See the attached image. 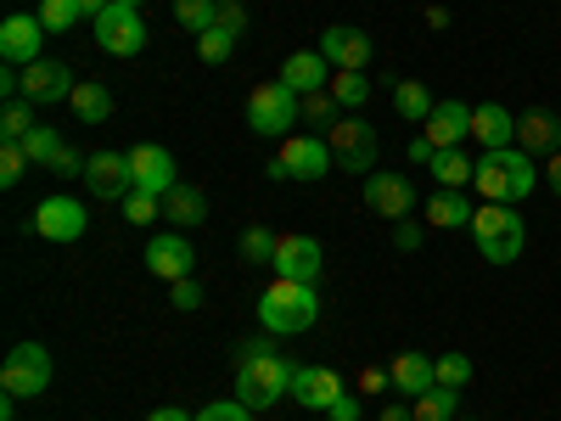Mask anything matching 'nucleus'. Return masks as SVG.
Segmentation results:
<instances>
[{
  "instance_id": "1",
  "label": "nucleus",
  "mask_w": 561,
  "mask_h": 421,
  "mask_svg": "<svg viewBox=\"0 0 561 421\" xmlns=\"http://www.w3.org/2000/svg\"><path fill=\"white\" fill-rule=\"evenodd\" d=\"M293 377H298V365L270 338H248L237 349V399L248 410H270L280 394H293Z\"/></svg>"
},
{
  "instance_id": "2",
  "label": "nucleus",
  "mask_w": 561,
  "mask_h": 421,
  "mask_svg": "<svg viewBox=\"0 0 561 421\" xmlns=\"http://www.w3.org/2000/svg\"><path fill=\"white\" fill-rule=\"evenodd\" d=\"M539 180H545V174L534 169V158H528L523 147H500V152H483V158H478L472 192H478L483 203H511V208H517Z\"/></svg>"
},
{
  "instance_id": "3",
  "label": "nucleus",
  "mask_w": 561,
  "mask_h": 421,
  "mask_svg": "<svg viewBox=\"0 0 561 421\" xmlns=\"http://www.w3.org/2000/svg\"><path fill=\"white\" fill-rule=\"evenodd\" d=\"M259 320H264L270 338H298L320 320V298H314L309 281H280L275 275L264 287V298H259Z\"/></svg>"
},
{
  "instance_id": "4",
  "label": "nucleus",
  "mask_w": 561,
  "mask_h": 421,
  "mask_svg": "<svg viewBox=\"0 0 561 421\" xmlns=\"http://www.w3.org/2000/svg\"><path fill=\"white\" fill-rule=\"evenodd\" d=\"M466 230L478 237V253L489 264H517L523 248H528V225H523V214L511 203H478V214H472Z\"/></svg>"
},
{
  "instance_id": "5",
  "label": "nucleus",
  "mask_w": 561,
  "mask_h": 421,
  "mask_svg": "<svg viewBox=\"0 0 561 421\" xmlns=\"http://www.w3.org/2000/svg\"><path fill=\"white\" fill-rule=\"evenodd\" d=\"M298 107H304L298 90H287L280 79H270V84H259L253 96H248V124H253V135L287 140V135H293V124H304V118H298Z\"/></svg>"
},
{
  "instance_id": "6",
  "label": "nucleus",
  "mask_w": 561,
  "mask_h": 421,
  "mask_svg": "<svg viewBox=\"0 0 561 421\" xmlns=\"http://www.w3.org/2000/svg\"><path fill=\"white\" fill-rule=\"evenodd\" d=\"M45 388H51V349H45V343H18L7 354V365H0V394L34 399Z\"/></svg>"
},
{
  "instance_id": "7",
  "label": "nucleus",
  "mask_w": 561,
  "mask_h": 421,
  "mask_svg": "<svg viewBox=\"0 0 561 421\" xmlns=\"http://www.w3.org/2000/svg\"><path fill=\"white\" fill-rule=\"evenodd\" d=\"M332 147H325V135H287L280 140V152L270 163L275 180H325L332 174Z\"/></svg>"
},
{
  "instance_id": "8",
  "label": "nucleus",
  "mask_w": 561,
  "mask_h": 421,
  "mask_svg": "<svg viewBox=\"0 0 561 421\" xmlns=\"http://www.w3.org/2000/svg\"><path fill=\"white\" fill-rule=\"evenodd\" d=\"M90 23H96V45L107 57H140V52H147V23H140L135 7H118V0H113V7L102 18H90Z\"/></svg>"
},
{
  "instance_id": "9",
  "label": "nucleus",
  "mask_w": 561,
  "mask_h": 421,
  "mask_svg": "<svg viewBox=\"0 0 561 421\" xmlns=\"http://www.w3.org/2000/svg\"><path fill=\"white\" fill-rule=\"evenodd\" d=\"M325 147H332V158H337L348 174H359V169L377 163V129H370L365 118H354V113H343L332 129H325Z\"/></svg>"
},
{
  "instance_id": "10",
  "label": "nucleus",
  "mask_w": 561,
  "mask_h": 421,
  "mask_svg": "<svg viewBox=\"0 0 561 421\" xmlns=\"http://www.w3.org/2000/svg\"><path fill=\"white\" fill-rule=\"evenodd\" d=\"M314 52H320L325 62H332L337 73H365V68H370V52H377V45H370V34H365V29H343V23H332V29L320 34Z\"/></svg>"
},
{
  "instance_id": "11",
  "label": "nucleus",
  "mask_w": 561,
  "mask_h": 421,
  "mask_svg": "<svg viewBox=\"0 0 561 421\" xmlns=\"http://www.w3.org/2000/svg\"><path fill=\"white\" fill-rule=\"evenodd\" d=\"M73 68L68 62H57V57H39V62H28L23 68V102H34V107H51V102H68L73 96Z\"/></svg>"
},
{
  "instance_id": "12",
  "label": "nucleus",
  "mask_w": 561,
  "mask_h": 421,
  "mask_svg": "<svg viewBox=\"0 0 561 421\" xmlns=\"http://www.w3.org/2000/svg\"><path fill=\"white\" fill-rule=\"evenodd\" d=\"M275 275L280 281H309V287H314V281H320V270H325V253H320V242L314 237H304V230H293V237H280L275 242Z\"/></svg>"
},
{
  "instance_id": "13",
  "label": "nucleus",
  "mask_w": 561,
  "mask_h": 421,
  "mask_svg": "<svg viewBox=\"0 0 561 421\" xmlns=\"http://www.w3.org/2000/svg\"><path fill=\"white\" fill-rule=\"evenodd\" d=\"M84 225H90V214L79 208V197H45L34 208V237H45V242H79Z\"/></svg>"
},
{
  "instance_id": "14",
  "label": "nucleus",
  "mask_w": 561,
  "mask_h": 421,
  "mask_svg": "<svg viewBox=\"0 0 561 421\" xmlns=\"http://www.w3.org/2000/svg\"><path fill=\"white\" fill-rule=\"evenodd\" d=\"M51 34L39 23V12L28 18V12H18V18H7L0 23V57H7L12 68H28V62H39V39Z\"/></svg>"
},
{
  "instance_id": "15",
  "label": "nucleus",
  "mask_w": 561,
  "mask_h": 421,
  "mask_svg": "<svg viewBox=\"0 0 561 421\" xmlns=\"http://www.w3.org/2000/svg\"><path fill=\"white\" fill-rule=\"evenodd\" d=\"M365 208H370V214H382V219H393V225L410 219V208H415L410 180H404V174H388V169H382V174H370V180H365Z\"/></svg>"
},
{
  "instance_id": "16",
  "label": "nucleus",
  "mask_w": 561,
  "mask_h": 421,
  "mask_svg": "<svg viewBox=\"0 0 561 421\" xmlns=\"http://www.w3.org/2000/svg\"><path fill=\"white\" fill-rule=\"evenodd\" d=\"M84 185H90V197H129V192H135L129 158H124V152H90Z\"/></svg>"
},
{
  "instance_id": "17",
  "label": "nucleus",
  "mask_w": 561,
  "mask_h": 421,
  "mask_svg": "<svg viewBox=\"0 0 561 421\" xmlns=\"http://www.w3.org/2000/svg\"><path fill=\"white\" fill-rule=\"evenodd\" d=\"M129 174H135V192H152V197H169L174 185H180L169 147H135L129 152Z\"/></svg>"
},
{
  "instance_id": "18",
  "label": "nucleus",
  "mask_w": 561,
  "mask_h": 421,
  "mask_svg": "<svg viewBox=\"0 0 561 421\" xmlns=\"http://www.w3.org/2000/svg\"><path fill=\"white\" fill-rule=\"evenodd\" d=\"M343 394H348V388H343V377H337L332 365H298V377H293V399H298L304 410H332Z\"/></svg>"
},
{
  "instance_id": "19",
  "label": "nucleus",
  "mask_w": 561,
  "mask_h": 421,
  "mask_svg": "<svg viewBox=\"0 0 561 421\" xmlns=\"http://www.w3.org/2000/svg\"><path fill=\"white\" fill-rule=\"evenodd\" d=\"M147 270L158 281H185V275L197 270V253H192V242H185L180 230H169V237H152L147 242Z\"/></svg>"
},
{
  "instance_id": "20",
  "label": "nucleus",
  "mask_w": 561,
  "mask_h": 421,
  "mask_svg": "<svg viewBox=\"0 0 561 421\" xmlns=\"http://www.w3.org/2000/svg\"><path fill=\"white\" fill-rule=\"evenodd\" d=\"M421 135L433 140V152L460 147V140L472 135V107H466V102H438V107L427 113V124H421Z\"/></svg>"
},
{
  "instance_id": "21",
  "label": "nucleus",
  "mask_w": 561,
  "mask_h": 421,
  "mask_svg": "<svg viewBox=\"0 0 561 421\" xmlns=\"http://www.w3.org/2000/svg\"><path fill=\"white\" fill-rule=\"evenodd\" d=\"M388 377H393V394H404V399H421L427 388H438V360H427V354L404 349V354L388 365Z\"/></svg>"
},
{
  "instance_id": "22",
  "label": "nucleus",
  "mask_w": 561,
  "mask_h": 421,
  "mask_svg": "<svg viewBox=\"0 0 561 421\" xmlns=\"http://www.w3.org/2000/svg\"><path fill=\"white\" fill-rule=\"evenodd\" d=\"M472 140H478L483 152L517 147V118H511L500 102H483V107H472Z\"/></svg>"
},
{
  "instance_id": "23",
  "label": "nucleus",
  "mask_w": 561,
  "mask_h": 421,
  "mask_svg": "<svg viewBox=\"0 0 561 421\" xmlns=\"http://www.w3.org/2000/svg\"><path fill=\"white\" fill-rule=\"evenodd\" d=\"M280 84L298 90V96H309V90H325V84H332V62H325L320 52H293L287 62H280Z\"/></svg>"
},
{
  "instance_id": "24",
  "label": "nucleus",
  "mask_w": 561,
  "mask_h": 421,
  "mask_svg": "<svg viewBox=\"0 0 561 421\" xmlns=\"http://www.w3.org/2000/svg\"><path fill=\"white\" fill-rule=\"evenodd\" d=\"M517 147L528 152V158H539V152H561V118L556 113H528V118H517Z\"/></svg>"
},
{
  "instance_id": "25",
  "label": "nucleus",
  "mask_w": 561,
  "mask_h": 421,
  "mask_svg": "<svg viewBox=\"0 0 561 421\" xmlns=\"http://www.w3.org/2000/svg\"><path fill=\"white\" fill-rule=\"evenodd\" d=\"M68 107L79 113V124H107V113H113V90H107L102 79H79V84H73V96H68Z\"/></svg>"
},
{
  "instance_id": "26",
  "label": "nucleus",
  "mask_w": 561,
  "mask_h": 421,
  "mask_svg": "<svg viewBox=\"0 0 561 421\" xmlns=\"http://www.w3.org/2000/svg\"><path fill=\"white\" fill-rule=\"evenodd\" d=\"M472 214H478V203H466V192H433V203H427V225H438V230H460V225H472Z\"/></svg>"
},
{
  "instance_id": "27",
  "label": "nucleus",
  "mask_w": 561,
  "mask_h": 421,
  "mask_svg": "<svg viewBox=\"0 0 561 421\" xmlns=\"http://www.w3.org/2000/svg\"><path fill=\"white\" fill-rule=\"evenodd\" d=\"M163 214H169V225H203L208 219V197L197 192V185H174V192L163 197Z\"/></svg>"
},
{
  "instance_id": "28",
  "label": "nucleus",
  "mask_w": 561,
  "mask_h": 421,
  "mask_svg": "<svg viewBox=\"0 0 561 421\" xmlns=\"http://www.w3.org/2000/svg\"><path fill=\"white\" fill-rule=\"evenodd\" d=\"M393 107H399V118H410V124H427V113H433L438 102H433V90L421 84V79H399V84H393Z\"/></svg>"
},
{
  "instance_id": "29",
  "label": "nucleus",
  "mask_w": 561,
  "mask_h": 421,
  "mask_svg": "<svg viewBox=\"0 0 561 421\" xmlns=\"http://www.w3.org/2000/svg\"><path fill=\"white\" fill-rule=\"evenodd\" d=\"M433 174H438V185H449V192H460V185H472L478 163L466 158L460 147H449V152H438V158H433Z\"/></svg>"
},
{
  "instance_id": "30",
  "label": "nucleus",
  "mask_w": 561,
  "mask_h": 421,
  "mask_svg": "<svg viewBox=\"0 0 561 421\" xmlns=\"http://www.w3.org/2000/svg\"><path fill=\"white\" fill-rule=\"evenodd\" d=\"M325 90L337 96L343 113H359V107L370 102V79H365V73H332V84H325Z\"/></svg>"
},
{
  "instance_id": "31",
  "label": "nucleus",
  "mask_w": 561,
  "mask_h": 421,
  "mask_svg": "<svg viewBox=\"0 0 561 421\" xmlns=\"http://www.w3.org/2000/svg\"><path fill=\"white\" fill-rule=\"evenodd\" d=\"M18 147L28 152V163H34V169H51V158L62 152V135H57V129H45V124H39V129H28V135L18 140Z\"/></svg>"
},
{
  "instance_id": "32",
  "label": "nucleus",
  "mask_w": 561,
  "mask_h": 421,
  "mask_svg": "<svg viewBox=\"0 0 561 421\" xmlns=\"http://www.w3.org/2000/svg\"><path fill=\"white\" fill-rule=\"evenodd\" d=\"M455 388H427L421 399H410V410H415V421H455Z\"/></svg>"
},
{
  "instance_id": "33",
  "label": "nucleus",
  "mask_w": 561,
  "mask_h": 421,
  "mask_svg": "<svg viewBox=\"0 0 561 421\" xmlns=\"http://www.w3.org/2000/svg\"><path fill=\"white\" fill-rule=\"evenodd\" d=\"M79 18H84V7H79V0H39V23L51 29V34H68V29H79Z\"/></svg>"
},
{
  "instance_id": "34",
  "label": "nucleus",
  "mask_w": 561,
  "mask_h": 421,
  "mask_svg": "<svg viewBox=\"0 0 561 421\" xmlns=\"http://www.w3.org/2000/svg\"><path fill=\"white\" fill-rule=\"evenodd\" d=\"M298 118H304V124H325V129H332V124L343 118V107H337L332 90H309L304 107H298Z\"/></svg>"
},
{
  "instance_id": "35",
  "label": "nucleus",
  "mask_w": 561,
  "mask_h": 421,
  "mask_svg": "<svg viewBox=\"0 0 561 421\" xmlns=\"http://www.w3.org/2000/svg\"><path fill=\"white\" fill-rule=\"evenodd\" d=\"M237 39H242V34H230V29H219V23H214V29H203V34H197V57H203V62H230Z\"/></svg>"
},
{
  "instance_id": "36",
  "label": "nucleus",
  "mask_w": 561,
  "mask_h": 421,
  "mask_svg": "<svg viewBox=\"0 0 561 421\" xmlns=\"http://www.w3.org/2000/svg\"><path fill=\"white\" fill-rule=\"evenodd\" d=\"M275 242H280L275 230L248 225V230H242V259H248V264H270V259H275Z\"/></svg>"
},
{
  "instance_id": "37",
  "label": "nucleus",
  "mask_w": 561,
  "mask_h": 421,
  "mask_svg": "<svg viewBox=\"0 0 561 421\" xmlns=\"http://www.w3.org/2000/svg\"><path fill=\"white\" fill-rule=\"evenodd\" d=\"M34 124V102H7V113H0V140H23Z\"/></svg>"
},
{
  "instance_id": "38",
  "label": "nucleus",
  "mask_w": 561,
  "mask_h": 421,
  "mask_svg": "<svg viewBox=\"0 0 561 421\" xmlns=\"http://www.w3.org/2000/svg\"><path fill=\"white\" fill-rule=\"evenodd\" d=\"M466 383H472V360H466V354H438V388H466Z\"/></svg>"
},
{
  "instance_id": "39",
  "label": "nucleus",
  "mask_w": 561,
  "mask_h": 421,
  "mask_svg": "<svg viewBox=\"0 0 561 421\" xmlns=\"http://www.w3.org/2000/svg\"><path fill=\"white\" fill-rule=\"evenodd\" d=\"M174 18L192 34H203V29H214V0H174Z\"/></svg>"
},
{
  "instance_id": "40",
  "label": "nucleus",
  "mask_w": 561,
  "mask_h": 421,
  "mask_svg": "<svg viewBox=\"0 0 561 421\" xmlns=\"http://www.w3.org/2000/svg\"><path fill=\"white\" fill-rule=\"evenodd\" d=\"M158 214H163V197H152V192H129L124 197V219L129 225H152Z\"/></svg>"
},
{
  "instance_id": "41",
  "label": "nucleus",
  "mask_w": 561,
  "mask_h": 421,
  "mask_svg": "<svg viewBox=\"0 0 561 421\" xmlns=\"http://www.w3.org/2000/svg\"><path fill=\"white\" fill-rule=\"evenodd\" d=\"M28 169H34V163H28V152L18 147V140H7V147H0V185H18Z\"/></svg>"
},
{
  "instance_id": "42",
  "label": "nucleus",
  "mask_w": 561,
  "mask_h": 421,
  "mask_svg": "<svg viewBox=\"0 0 561 421\" xmlns=\"http://www.w3.org/2000/svg\"><path fill=\"white\" fill-rule=\"evenodd\" d=\"M197 421H253V410L242 399H214V405L197 410Z\"/></svg>"
},
{
  "instance_id": "43",
  "label": "nucleus",
  "mask_w": 561,
  "mask_h": 421,
  "mask_svg": "<svg viewBox=\"0 0 561 421\" xmlns=\"http://www.w3.org/2000/svg\"><path fill=\"white\" fill-rule=\"evenodd\" d=\"M214 23L230 29V34H248V12H242V0H214Z\"/></svg>"
},
{
  "instance_id": "44",
  "label": "nucleus",
  "mask_w": 561,
  "mask_h": 421,
  "mask_svg": "<svg viewBox=\"0 0 561 421\" xmlns=\"http://www.w3.org/2000/svg\"><path fill=\"white\" fill-rule=\"evenodd\" d=\"M169 304H174V309H203V287H197L192 275H185V281H169Z\"/></svg>"
},
{
  "instance_id": "45",
  "label": "nucleus",
  "mask_w": 561,
  "mask_h": 421,
  "mask_svg": "<svg viewBox=\"0 0 561 421\" xmlns=\"http://www.w3.org/2000/svg\"><path fill=\"white\" fill-rule=\"evenodd\" d=\"M388 388H393L388 365H365V371H359V394H388Z\"/></svg>"
},
{
  "instance_id": "46",
  "label": "nucleus",
  "mask_w": 561,
  "mask_h": 421,
  "mask_svg": "<svg viewBox=\"0 0 561 421\" xmlns=\"http://www.w3.org/2000/svg\"><path fill=\"white\" fill-rule=\"evenodd\" d=\"M84 163H90V158H79L73 147H62V152L51 158V174H57V180H73V174H84Z\"/></svg>"
},
{
  "instance_id": "47",
  "label": "nucleus",
  "mask_w": 561,
  "mask_h": 421,
  "mask_svg": "<svg viewBox=\"0 0 561 421\" xmlns=\"http://www.w3.org/2000/svg\"><path fill=\"white\" fill-rule=\"evenodd\" d=\"M393 242H399L404 253H415V248H421V225H410V219H399V225H393Z\"/></svg>"
},
{
  "instance_id": "48",
  "label": "nucleus",
  "mask_w": 561,
  "mask_h": 421,
  "mask_svg": "<svg viewBox=\"0 0 561 421\" xmlns=\"http://www.w3.org/2000/svg\"><path fill=\"white\" fill-rule=\"evenodd\" d=\"M325 416H332V421H359V394H343L332 410H325Z\"/></svg>"
},
{
  "instance_id": "49",
  "label": "nucleus",
  "mask_w": 561,
  "mask_h": 421,
  "mask_svg": "<svg viewBox=\"0 0 561 421\" xmlns=\"http://www.w3.org/2000/svg\"><path fill=\"white\" fill-rule=\"evenodd\" d=\"M539 174H545V185H550V192L561 197V152H550V163H545Z\"/></svg>"
},
{
  "instance_id": "50",
  "label": "nucleus",
  "mask_w": 561,
  "mask_h": 421,
  "mask_svg": "<svg viewBox=\"0 0 561 421\" xmlns=\"http://www.w3.org/2000/svg\"><path fill=\"white\" fill-rule=\"evenodd\" d=\"M377 421H415V410H410V405H399V399H388Z\"/></svg>"
},
{
  "instance_id": "51",
  "label": "nucleus",
  "mask_w": 561,
  "mask_h": 421,
  "mask_svg": "<svg viewBox=\"0 0 561 421\" xmlns=\"http://www.w3.org/2000/svg\"><path fill=\"white\" fill-rule=\"evenodd\" d=\"M410 158H415V163H433L438 152H433V140H427V135H415V140H410Z\"/></svg>"
},
{
  "instance_id": "52",
  "label": "nucleus",
  "mask_w": 561,
  "mask_h": 421,
  "mask_svg": "<svg viewBox=\"0 0 561 421\" xmlns=\"http://www.w3.org/2000/svg\"><path fill=\"white\" fill-rule=\"evenodd\" d=\"M147 421H197V416H185L180 405H158V410H152Z\"/></svg>"
},
{
  "instance_id": "53",
  "label": "nucleus",
  "mask_w": 561,
  "mask_h": 421,
  "mask_svg": "<svg viewBox=\"0 0 561 421\" xmlns=\"http://www.w3.org/2000/svg\"><path fill=\"white\" fill-rule=\"evenodd\" d=\"M79 7H84V18H102V12L113 7V0H79Z\"/></svg>"
},
{
  "instance_id": "54",
  "label": "nucleus",
  "mask_w": 561,
  "mask_h": 421,
  "mask_svg": "<svg viewBox=\"0 0 561 421\" xmlns=\"http://www.w3.org/2000/svg\"><path fill=\"white\" fill-rule=\"evenodd\" d=\"M118 7H135V12H140V0H118Z\"/></svg>"
}]
</instances>
